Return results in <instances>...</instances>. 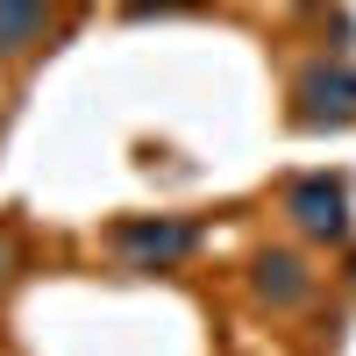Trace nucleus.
I'll list each match as a JSON object with an SVG mask.
<instances>
[{
  "label": "nucleus",
  "instance_id": "1",
  "mask_svg": "<svg viewBox=\"0 0 356 356\" xmlns=\"http://www.w3.org/2000/svg\"><path fill=\"white\" fill-rule=\"evenodd\" d=\"M207 228L186 221V214H122L107 221V257L136 278H157V271H178L186 257H200Z\"/></svg>",
  "mask_w": 356,
  "mask_h": 356
},
{
  "label": "nucleus",
  "instance_id": "5",
  "mask_svg": "<svg viewBox=\"0 0 356 356\" xmlns=\"http://www.w3.org/2000/svg\"><path fill=\"white\" fill-rule=\"evenodd\" d=\"M65 0H0V65H22L36 57L57 29H65Z\"/></svg>",
  "mask_w": 356,
  "mask_h": 356
},
{
  "label": "nucleus",
  "instance_id": "3",
  "mask_svg": "<svg viewBox=\"0 0 356 356\" xmlns=\"http://www.w3.org/2000/svg\"><path fill=\"white\" fill-rule=\"evenodd\" d=\"M285 214L307 243H349V186L328 171H307L285 186Z\"/></svg>",
  "mask_w": 356,
  "mask_h": 356
},
{
  "label": "nucleus",
  "instance_id": "4",
  "mask_svg": "<svg viewBox=\"0 0 356 356\" xmlns=\"http://www.w3.org/2000/svg\"><path fill=\"white\" fill-rule=\"evenodd\" d=\"M250 300L271 307V314H300L314 300V271L300 250H257L250 257Z\"/></svg>",
  "mask_w": 356,
  "mask_h": 356
},
{
  "label": "nucleus",
  "instance_id": "7",
  "mask_svg": "<svg viewBox=\"0 0 356 356\" xmlns=\"http://www.w3.org/2000/svg\"><path fill=\"white\" fill-rule=\"evenodd\" d=\"M15 271H22V250H15V228H0V292L15 285Z\"/></svg>",
  "mask_w": 356,
  "mask_h": 356
},
{
  "label": "nucleus",
  "instance_id": "6",
  "mask_svg": "<svg viewBox=\"0 0 356 356\" xmlns=\"http://www.w3.org/2000/svg\"><path fill=\"white\" fill-rule=\"evenodd\" d=\"M207 0H122L129 22H150V15H200Z\"/></svg>",
  "mask_w": 356,
  "mask_h": 356
},
{
  "label": "nucleus",
  "instance_id": "2",
  "mask_svg": "<svg viewBox=\"0 0 356 356\" xmlns=\"http://www.w3.org/2000/svg\"><path fill=\"white\" fill-rule=\"evenodd\" d=\"M292 129L307 136H342L356 129V65H342V57H307L300 72H292Z\"/></svg>",
  "mask_w": 356,
  "mask_h": 356
}]
</instances>
